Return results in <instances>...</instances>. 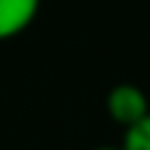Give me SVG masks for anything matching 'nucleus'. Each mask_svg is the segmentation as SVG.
Here are the masks:
<instances>
[{
    "label": "nucleus",
    "mask_w": 150,
    "mask_h": 150,
    "mask_svg": "<svg viewBox=\"0 0 150 150\" xmlns=\"http://www.w3.org/2000/svg\"><path fill=\"white\" fill-rule=\"evenodd\" d=\"M121 148L124 150H150V113L145 119H140L137 124L124 129Z\"/></svg>",
    "instance_id": "3"
},
{
    "label": "nucleus",
    "mask_w": 150,
    "mask_h": 150,
    "mask_svg": "<svg viewBox=\"0 0 150 150\" xmlns=\"http://www.w3.org/2000/svg\"><path fill=\"white\" fill-rule=\"evenodd\" d=\"M92 150H124L121 145H98V148H92Z\"/></svg>",
    "instance_id": "4"
},
{
    "label": "nucleus",
    "mask_w": 150,
    "mask_h": 150,
    "mask_svg": "<svg viewBox=\"0 0 150 150\" xmlns=\"http://www.w3.org/2000/svg\"><path fill=\"white\" fill-rule=\"evenodd\" d=\"M105 108L111 113L113 121H119L124 129L137 124L140 119H145L150 113V100L148 92L140 87V84H132V82H119L108 90L105 95Z\"/></svg>",
    "instance_id": "1"
},
{
    "label": "nucleus",
    "mask_w": 150,
    "mask_h": 150,
    "mask_svg": "<svg viewBox=\"0 0 150 150\" xmlns=\"http://www.w3.org/2000/svg\"><path fill=\"white\" fill-rule=\"evenodd\" d=\"M40 3L42 0H0V40L24 32L34 21Z\"/></svg>",
    "instance_id": "2"
}]
</instances>
